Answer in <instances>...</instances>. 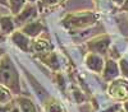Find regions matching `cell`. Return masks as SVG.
Here are the masks:
<instances>
[{
  "label": "cell",
  "instance_id": "1",
  "mask_svg": "<svg viewBox=\"0 0 128 112\" xmlns=\"http://www.w3.org/2000/svg\"><path fill=\"white\" fill-rule=\"evenodd\" d=\"M0 84L9 88L13 93H19V75L9 56L0 59Z\"/></svg>",
  "mask_w": 128,
  "mask_h": 112
},
{
  "label": "cell",
  "instance_id": "22",
  "mask_svg": "<svg viewBox=\"0 0 128 112\" xmlns=\"http://www.w3.org/2000/svg\"><path fill=\"white\" fill-rule=\"evenodd\" d=\"M28 1H30V3H35V1H36V0H28Z\"/></svg>",
  "mask_w": 128,
  "mask_h": 112
},
{
  "label": "cell",
  "instance_id": "20",
  "mask_svg": "<svg viewBox=\"0 0 128 112\" xmlns=\"http://www.w3.org/2000/svg\"><path fill=\"white\" fill-rule=\"evenodd\" d=\"M122 9L123 10H128V0H126V1H124V5L122 6Z\"/></svg>",
  "mask_w": 128,
  "mask_h": 112
},
{
  "label": "cell",
  "instance_id": "7",
  "mask_svg": "<svg viewBox=\"0 0 128 112\" xmlns=\"http://www.w3.org/2000/svg\"><path fill=\"white\" fill-rule=\"evenodd\" d=\"M32 50H34L36 54H40L42 56V55L50 54L51 50H52V46L49 41H46L44 38H37V39L34 41V43H32Z\"/></svg>",
  "mask_w": 128,
  "mask_h": 112
},
{
  "label": "cell",
  "instance_id": "3",
  "mask_svg": "<svg viewBox=\"0 0 128 112\" xmlns=\"http://www.w3.org/2000/svg\"><path fill=\"white\" fill-rule=\"evenodd\" d=\"M109 94L115 99H126L128 97V81L126 79L114 80L109 85Z\"/></svg>",
  "mask_w": 128,
  "mask_h": 112
},
{
  "label": "cell",
  "instance_id": "12",
  "mask_svg": "<svg viewBox=\"0 0 128 112\" xmlns=\"http://www.w3.org/2000/svg\"><path fill=\"white\" fill-rule=\"evenodd\" d=\"M45 111L46 112H66V108H64V106L60 103L59 101L51 99V101H49L46 103Z\"/></svg>",
  "mask_w": 128,
  "mask_h": 112
},
{
  "label": "cell",
  "instance_id": "14",
  "mask_svg": "<svg viewBox=\"0 0 128 112\" xmlns=\"http://www.w3.org/2000/svg\"><path fill=\"white\" fill-rule=\"evenodd\" d=\"M18 106L22 112H36V108L34 106V103L27 99V98H19L18 99Z\"/></svg>",
  "mask_w": 128,
  "mask_h": 112
},
{
  "label": "cell",
  "instance_id": "5",
  "mask_svg": "<svg viewBox=\"0 0 128 112\" xmlns=\"http://www.w3.org/2000/svg\"><path fill=\"white\" fill-rule=\"evenodd\" d=\"M36 15H37V10H36V8L32 5V4H27V5H24V8H23V9L16 15L14 22L18 23V24L28 23V22H31V20L34 19Z\"/></svg>",
  "mask_w": 128,
  "mask_h": 112
},
{
  "label": "cell",
  "instance_id": "9",
  "mask_svg": "<svg viewBox=\"0 0 128 112\" xmlns=\"http://www.w3.org/2000/svg\"><path fill=\"white\" fill-rule=\"evenodd\" d=\"M86 64H87V66H88L91 70L96 71V73H100V71L102 70V68H104V64H105V63H104L102 57L99 56V54L91 52V54L87 56V59H86Z\"/></svg>",
  "mask_w": 128,
  "mask_h": 112
},
{
  "label": "cell",
  "instance_id": "10",
  "mask_svg": "<svg viewBox=\"0 0 128 112\" xmlns=\"http://www.w3.org/2000/svg\"><path fill=\"white\" fill-rule=\"evenodd\" d=\"M119 74V68L118 64L114 60H109L105 64V70H104V78L105 80H113L118 76Z\"/></svg>",
  "mask_w": 128,
  "mask_h": 112
},
{
  "label": "cell",
  "instance_id": "16",
  "mask_svg": "<svg viewBox=\"0 0 128 112\" xmlns=\"http://www.w3.org/2000/svg\"><path fill=\"white\" fill-rule=\"evenodd\" d=\"M12 101V93L10 89L6 88L5 85L0 84V105H5L8 102Z\"/></svg>",
  "mask_w": 128,
  "mask_h": 112
},
{
  "label": "cell",
  "instance_id": "2",
  "mask_svg": "<svg viewBox=\"0 0 128 112\" xmlns=\"http://www.w3.org/2000/svg\"><path fill=\"white\" fill-rule=\"evenodd\" d=\"M99 19V15H96L90 12H83V13H76V14H69L66 19L64 23L68 24L69 27H86L96 23V20Z\"/></svg>",
  "mask_w": 128,
  "mask_h": 112
},
{
  "label": "cell",
  "instance_id": "6",
  "mask_svg": "<svg viewBox=\"0 0 128 112\" xmlns=\"http://www.w3.org/2000/svg\"><path fill=\"white\" fill-rule=\"evenodd\" d=\"M12 41L14 42L16 46H18L20 50H23L24 52L31 48V41H30V37L27 35H24L22 31H17V32H13L12 33Z\"/></svg>",
  "mask_w": 128,
  "mask_h": 112
},
{
  "label": "cell",
  "instance_id": "8",
  "mask_svg": "<svg viewBox=\"0 0 128 112\" xmlns=\"http://www.w3.org/2000/svg\"><path fill=\"white\" fill-rule=\"evenodd\" d=\"M42 31H44V26H42L38 20H34V22H28L23 26L22 32L27 35L28 37H36L38 36Z\"/></svg>",
  "mask_w": 128,
  "mask_h": 112
},
{
  "label": "cell",
  "instance_id": "15",
  "mask_svg": "<svg viewBox=\"0 0 128 112\" xmlns=\"http://www.w3.org/2000/svg\"><path fill=\"white\" fill-rule=\"evenodd\" d=\"M9 3V8L12 10V13L14 15H17L20 10H22L26 5V0H8Z\"/></svg>",
  "mask_w": 128,
  "mask_h": 112
},
{
  "label": "cell",
  "instance_id": "11",
  "mask_svg": "<svg viewBox=\"0 0 128 112\" xmlns=\"http://www.w3.org/2000/svg\"><path fill=\"white\" fill-rule=\"evenodd\" d=\"M14 28H16V23L13 18H10L9 15L0 17V31H2V33L10 35L14 32Z\"/></svg>",
  "mask_w": 128,
  "mask_h": 112
},
{
  "label": "cell",
  "instance_id": "19",
  "mask_svg": "<svg viewBox=\"0 0 128 112\" xmlns=\"http://www.w3.org/2000/svg\"><path fill=\"white\" fill-rule=\"evenodd\" d=\"M0 4H2V5H4V6H8V5H9L8 0H0Z\"/></svg>",
  "mask_w": 128,
  "mask_h": 112
},
{
  "label": "cell",
  "instance_id": "21",
  "mask_svg": "<svg viewBox=\"0 0 128 112\" xmlns=\"http://www.w3.org/2000/svg\"><path fill=\"white\" fill-rule=\"evenodd\" d=\"M124 108H126V111L128 112V101H127L126 103H124Z\"/></svg>",
  "mask_w": 128,
  "mask_h": 112
},
{
  "label": "cell",
  "instance_id": "18",
  "mask_svg": "<svg viewBox=\"0 0 128 112\" xmlns=\"http://www.w3.org/2000/svg\"><path fill=\"white\" fill-rule=\"evenodd\" d=\"M120 69L123 71V74L128 78V61L127 60H124V59L120 60Z\"/></svg>",
  "mask_w": 128,
  "mask_h": 112
},
{
  "label": "cell",
  "instance_id": "4",
  "mask_svg": "<svg viewBox=\"0 0 128 112\" xmlns=\"http://www.w3.org/2000/svg\"><path fill=\"white\" fill-rule=\"evenodd\" d=\"M110 38L108 36H99L88 42V48L95 54H105L109 47Z\"/></svg>",
  "mask_w": 128,
  "mask_h": 112
},
{
  "label": "cell",
  "instance_id": "13",
  "mask_svg": "<svg viewBox=\"0 0 128 112\" xmlns=\"http://www.w3.org/2000/svg\"><path fill=\"white\" fill-rule=\"evenodd\" d=\"M63 3H66V0H41L40 3V9L42 10H49L60 6Z\"/></svg>",
  "mask_w": 128,
  "mask_h": 112
},
{
  "label": "cell",
  "instance_id": "17",
  "mask_svg": "<svg viewBox=\"0 0 128 112\" xmlns=\"http://www.w3.org/2000/svg\"><path fill=\"white\" fill-rule=\"evenodd\" d=\"M41 60H42V61H45L48 65H50L51 68H54V69H56V68L59 66L58 60H56V56H55L54 52H50V54H46V55H42V56H41Z\"/></svg>",
  "mask_w": 128,
  "mask_h": 112
}]
</instances>
